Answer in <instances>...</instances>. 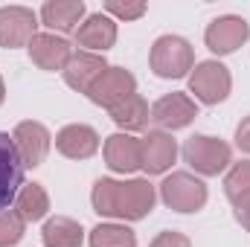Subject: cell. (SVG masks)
Here are the masks:
<instances>
[{
    "label": "cell",
    "instance_id": "6da1fadb",
    "mask_svg": "<svg viewBox=\"0 0 250 247\" xmlns=\"http://www.w3.org/2000/svg\"><path fill=\"white\" fill-rule=\"evenodd\" d=\"M184 160L189 166L204 175V178H212V175H221L230 160H233V151L224 140L218 137H207V134H195L184 143Z\"/></svg>",
    "mask_w": 250,
    "mask_h": 247
},
{
    "label": "cell",
    "instance_id": "7a4b0ae2",
    "mask_svg": "<svg viewBox=\"0 0 250 247\" xmlns=\"http://www.w3.org/2000/svg\"><path fill=\"white\" fill-rule=\"evenodd\" d=\"M148 62H151L154 76H160V79H184L195 64V56H192V47H189L187 38L160 35L151 47Z\"/></svg>",
    "mask_w": 250,
    "mask_h": 247
},
{
    "label": "cell",
    "instance_id": "3957f363",
    "mask_svg": "<svg viewBox=\"0 0 250 247\" xmlns=\"http://www.w3.org/2000/svg\"><path fill=\"white\" fill-rule=\"evenodd\" d=\"M160 198L175 212H198L207 204V186L189 172H172L160 184Z\"/></svg>",
    "mask_w": 250,
    "mask_h": 247
},
{
    "label": "cell",
    "instance_id": "277c9868",
    "mask_svg": "<svg viewBox=\"0 0 250 247\" xmlns=\"http://www.w3.org/2000/svg\"><path fill=\"white\" fill-rule=\"evenodd\" d=\"M233 76L221 62H201L189 76V90L204 105H218L230 96Z\"/></svg>",
    "mask_w": 250,
    "mask_h": 247
},
{
    "label": "cell",
    "instance_id": "5b68a950",
    "mask_svg": "<svg viewBox=\"0 0 250 247\" xmlns=\"http://www.w3.org/2000/svg\"><path fill=\"white\" fill-rule=\"evenodd\" d=\"M134 93H137V79H134V73L125 70V67H108V70L96 79V84L90 87L87 96H90L93 105L114 111L117 105H123L125 99L134 96Z\"/></svg>",
    "mask_w": 250,
    "mask_h": 247
},
{
    "label": "cell",
    "instance_id": "8992f818",
    "mask_svg": "<svg viewBox=\"0 0 250 247\" xmlns=\"http://www.w3.org/2000/svg\"><path fill=\"white\" fill-rule=\"evenodd\" d=\"M38 15L26 6H3L0 9V47L18 50L29 47V41L38 35Z\"/></svg>",
    "mask_w": 250,
    "mask_h": 247
},
{
    "label": "cell",
    "instance_id": "52a82bcc",
    "mask_svg": "<svg viewBox=\"0 0 250 247\" xmlns=\"http://www.w3.org/2000/svg\"><path fill=\"white\" fill-rule=\"evenodd\" d=\"M250 38V23L239 15H224V18H215L207 32H204V41L207 47L215 53V56H230L236 53L245 41Z\"/></svg>",
    "mask_w": 250,
    "mask_h": 247
},
{
    "label": "cell",
    "instance_id": "ba28073f",
    "mask_svg": "<svg viewBox=\"0 0 250 247\" xmlns=\"http://www.w3.org/2000/svg\"><path fill=\"white\" fill-rule=\"evenodd\" d=\"M12 140H15V148H18V154H21V160H23V169L41 166V163L47 160V154H50V145H53L50 131L41 123H32V120L15 125Z\"/></svg>",
    "mask_w": 250,
    "mask_h": 247
},
{
    "label": "cell",
    "instance_id": "9c48e42d",
    "mask_svg": "<svg viewBox=\"0 0 250 247\" xmlns=\"http://www.w3.org/2000/svg\"><path fill=\"white\" fill-rule=\"evenodd\" d=\"M23 186V160L15 148V140L0 131V212H6Z\"/></svg>",
    "mask_w": 250,
    "mask_h": 247
},
{
    "label": "cell",
    "instance_id": "30bf717a",
    "mask_svg": "<svg viewBox=\"0 0 250 247\" xmlns=\"http://www.w3.org/2000/svg\"><path fill=\"white\" fill-rule=\"evenodd\" d=\"M195 117H198V108L187 93H166L151 105V123L157 125V131L187 128Z\"/></svg>",
    "mask_w": 250,
    "mask_h": 247
},
{
    "label": "cell",
    "instance_id": "8fae6325",
    "mask_svg": "<svg viewBox=\"0 0 250 247\" xmlns=\"http://www.w3.org/2000/svg\"><path fill=\"white\" fill-rule=\"evenodd\" d=\"M29 59L35 67L47 70V73H56V70H64L70 56H73V47L64 41L62 35H53V32H38L32 41H29Z\"/></svg>",
    "mask_w": 250,
    "mask_h": 247
},
{
    "label": "cell",
    "instance_id": "7c38bea8",
    "mask_svg": "<svg viewBox=\"0 0 250 247\" xmlns=\"http://www.w3.org/2000/svg\"><path fill=\"white\" fill-rule=\"evenodd\" d=\"M154 186L143 178L137 181H128V184H120V201H117V218H125V221H140L146 218L151 209H154Z\"/></svg>",
    "mask_w": 250,
    "mask_h": 247
},
{
    "label": "cell",
    "instance_id": "4fadbf2b",
    "mask_svg": "<svg viewBox=\"0 0 250 247\" xmlns=\"http://www.w3.org/2000/svg\"><path fill=\"white\" fill-rule=\"evenodd\" d=\"M117 41V21L111 15H90L82 21V26L76 29V44L84 47V53H96L102 56L105 50H111Z\"/></svg>",
    "mask_w": 250,
    "mask_h": 247
},
{
    "label": "cell",
    "instance_id": "5bb4252c",
    "mask_svg": "<svg viewBox=\"0 0 250 247\" xmlns=\"http://www.w3.org/2000/svg\"><path fill=\"white\" fill-rule=\"evenodd\" d=\"M105 163L117 175H131L143 169V145L131 134H114L105 140Z\"/></svg>",
    "mask_w": 250,
    "mask_h": 247
},
{
    "label": "cell",
    "instance_id": "9a60e30c",
    "mask_svg": "<svg viewBox=\"0 0 250 247\" xmlns=\"http://www.w3.org/2000/svg\"><path fill=\"white\" fill-rule=\"evenodd\" d=\"M108 70V64L102 56H96V53H84V50H79V53H73L70 56V62L64 67V82L73 87V90H79V93H90V87L96 84V79L102 76Z\"/></svg>",
    "mask_w": 250,
    "mask_h": 247
},
{
    "label": "cell",
    "instance_id": "2e32d148",
    "mask_svg": "<svg viewBox=\"0 0 250 247\" xmlns=\"http://www.w3.org/2000/svg\"><path fill=\"white\" fill-rule=\"evenodd\" d=\"M140 145H143V169L148 175H163L178 157V143L166 131H148L140 140Z\"/></svg>",
    "mask_w": 250,
    "mask_h": 247
},
{
    "label": "cell",
    "instance_id": "e0dca14e",
    "mask_svg": "<svg viewBox=\"0 0 250 247\" xmlns=\"http://www.w3.org/2000/svg\"><path fill=\"white\" fill-rule=\"evenodd\" d=\"M56 148L70 160H87L99 151V134L90 125H64L56 134Z\"/></svg>",
    "mask_w": 250,
    "mask_h": 247
},
{
    "label": "cell",
    "instance_id": "ac0fdd59",
    "mask_svg": "<svg viewBox=\"0 0 250 247\" xmlns=\"http://www.w3.org/2000/svg\"><path fill=\"white\" fill-rule=\"evenodd\" d=\"M84 18V3L82 0H47L41 6V21L44 26L56 32H76Z\"/></svg>",
    "mask_w": 250,
    "mask_h": 247
},
{
    "label": "cell",
    "instance_id": "d6986e66",
    "mask_svg": "<svg viewBox=\"0 0 250 247\" xmlns=\"http://www.w3.org/2000/svg\"><path fill=\"white\" fill-rule=\"evenodd\" d=\"M44 245L47 247H82L84 242V230L79 221L67 218V215H56L44 224V233H41Z\"/></svg>",
    "mask_w": 250,
    "mask_h": 247
},
{
    "label": "cell",
    "instance_id": "ffe728a7",
    "mask_svg": "<svg viewBox=\"0 0 250 247\" xmlns=\"http://www.w3.org/2000/svg\"><path fill=\"white\" fill-rule=\"evenodd\" d=\"M111 120L123 128L125 134L128 131H143L146 125L151 123V108H148V102L140 96V93H134V96H128L123 105H117L114 111H111Z\"/></svg>",
    "mask_w": 250,
    "mask_h": 247
},
{
    "label": "cell",
    "instance_id": "44dd1931",
    "mask_svg": "<svg viewBox=\"0 0 250 247\" xmlns=\"http://www.w3.org/2000/svg\"><path fill=\"white\" fill-rule=\"evenodd\" d=\"M50 209V195L41 184H23L15 198V212L23 221H41Z\"/></svg>",
    "mask_w": 250,
    "mask_h": 247
},
{
    "label": "cell",
    "instance_id": "7402d4cb",
    "mask_svg": "<svg viewBox=\"0 0 250 247\" xmlns=\"http://www.w3.org/2000/svg\"><path fill=\"white\" fill-rule=\"evenodd\" d=\"M90 247H137V236L125 224H99L90 230Z\"/></svg>",
    "mask_w": 250,
    "mask_h": 247
},
{
    "label": "cell",
    "instance_id": "603a6c76",
    "mask_svg": "<svg viewBox=\"0 0 250 247\" xmlns=\"http://www.w3.org/2000/svg\"><path fill=\"white\" fill-rule=\"evenodd\" d=\"M117 201H120V181H111V178H99L93 184L90 192V204L99 215L105 218H117Z\"/></svg>",
    "mask_w": 250,
    "mask_h": 247
},
{
    "label": "cell",
    "instance_id": "cb8c5ba5",
    "mask_svg": "<svg viewBox=\"0 0 250 247\" xmlns=\"http://www.w3.org/2000/svg\"><path fill=\"white\" fill-rule=\"evenodd\" d=\"M224 195L236 204L239 198L250 195V160H242V163H233V169L227 172L224 178Z\"/></svg>",
    "mask_w": 250,
    "mask_h": 247
},
{
    "label": "cell",
    "instance_id": "d4e9b609",
    "mask_svg": "<svg viewBox=\"0 0 250 247\" xmlns=\"http://www.w3.org/2000/svg\"><path fill=\"white\" fill-rule=\"evenodd\" d=\"M23 227H26V221H23L15 209L0 212V247L18 245V242L23 239Z\"/></svg>",
    "mask_w": 250,
    "mask_h": 247
},
{
    "label": "cell",
    "instance_id": "484cf974",
    "mask_svg": "<svg viewBox=\"0 0 250 247\" xmlns=\"http://www.w3.org/2000/svg\"><path fill=\"white\" fill-rule=\"evenodd\" d=\"M146 3L143 0H105V12L108 15H114V18H120V21H137V18H143L146 15Z\"/></svg>",
    "mask_w": 250,
    "mask_h": 247
},
{
    "label": "cell",
    "instance_id": "4316f807",
    "mask_svg": "<svg viewBox=\"0 0 250 247\" xmlns=\"http://www.w3.org/2000/svg\"><path fill=\"white\" fill-rule=\"evenodd\" d=\"M148 247H192V242H189L184 233H178V230H166V233H160Z\"/></svg>",
    "mask_w": 250,
    "mask_h": 247
},
{
    "label": "cell",
    "instance_id": "83f0119b",
    "mask_svg": "<svg viewBox=\"0 0 250 247\" xmlns=\"http://www.w3.org/2000/svg\"><path fill=\"white\" fill-rule=\"evenodd\" d=\"M233 215H236V221H239V224L250 233V195L239 198V201L233 204Z\"/></svg>",
    "mask_w": 250,
    "mask_h": 247
},
{
    "label": "cell",
    "instance_id": "f1b7e54d",
    "mask_svg": "<svg viewBox=\"0 0 250 247\" xmlns=\"http://www.w3.org/2000/svg\"><path fill=\"white\" fill-rule=\"evenodd\" d=\"M236 145L250 154V117H245V120L239 123V128H236Z\"/></svg>",
    "mask_w": 250,
    "mask_h": 247
},
{
    "label": "cell",
    "instance_id": "f546056e",
    "mask_svg": "<svg viewBox=\"0 0 250 247\" xmlns=\"http://www.w3.org/2000/svg\"><path fill=\"white\" fill-rule=\"evenodd\" d=\"M3 99H6V84H3V76H0V105H3Z\"/></svg>",
    "mask_w": 250,
    "mask_h": 247
}]
</instances>
